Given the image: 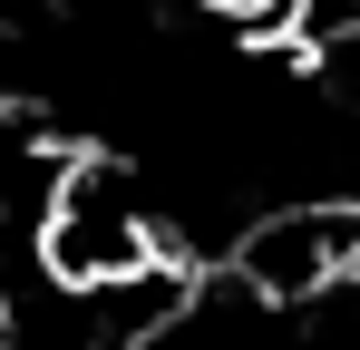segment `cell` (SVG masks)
<instances>
[{"mask_svg": "<svg viewBox=\"0 0 360 350\" xmlns=\"http://www.w3.org/2000/svg\"><path fill=\"white\" fill-rule=\"evenodd\" d=\"M30 263L59 273V283L98 292V283H136L156 263H176V233H166V205H156V175L117 156V146H78L39 205V233H30Z\"/></svg>", "mask_w": 360, "mask_h": 350, "instance_id": "obj_1", "label": "cell"}, {"mask_svg": "<svg viewBox=\"0 0 360 350\" xmlns=\"http://www.w3.org/2000/svg\"><path fill=\"white\" fill-rule=\"evenodd\" d=\"M360 273V195H283L234 233V283L273 311L321 302Z\"/></svg>", "mask_w": 360, "mask_h": 350, "instance_id": "obj_2", "label": "cell"}, {"mask_svg": "<svg viewBox=\"0 0 360 350\" xmlns=\"http://www.w3.org/2000/svg\"><path fill=\"white\" fill-rule=\"evenodd\" d=\"M185 10H205L224 39H283V30H302V0H185Z\"/></svg>", "mask_w": 360, "mask_h": 350, "instance_id": "obj_3", "label": "cell"}, {"mask_svg": "<svg viewBox=\"0 0 360 350\" xmlns=\"http://www.w3.org/2000/svg\"><path fill=\"white\" fill-rule=\"evenodd\" d=\"M0 350H10V292H0Z\"/></svg>", "mask_w": 360, "mask_h": 350, "instance_id": "obj_4", "label": "cell"}]
</instances>
